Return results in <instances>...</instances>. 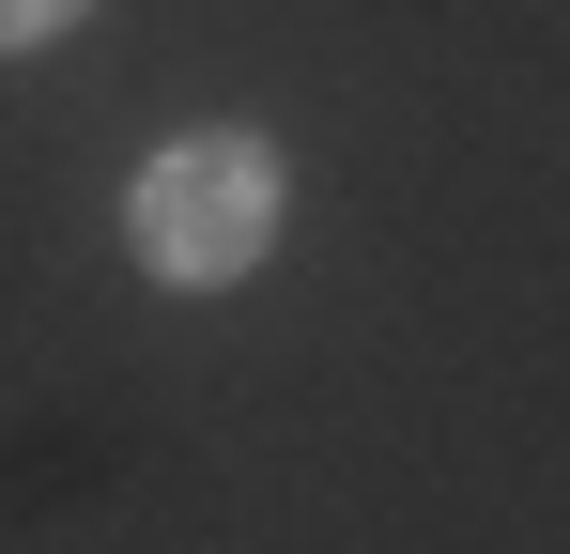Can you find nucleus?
<instances>
[{
	"label": "nucleus",
	"mask_w": 570,
	"mask_h": 554,
	"mask_svg": "<svg viewBox=\"0 0 570 554\" xmlns=\"http://www.w3.org/2000/svg\"><path fill=\"white\" fill-rule=\"evenodd\" d=\"M278 216H293V185H278V139L263 123H186L124 185V247H139L155 293H232V277L278 247Z\"/></svg>",
	"instance_id": "nucleus-1"
},
{
	"label": "nucleus",
	"mask_w": 570,
	"mask_h": 554,
	"mask_svg": "<svg viewBox=\"0 0 570 554\" xmlns=\"http://www.w3.org/2000/svg\"><path fill=\"white\" fill-rule=\"evenodd\" d=\"M78 16H94V0H0V62H16V47H62Z\"/></svg>",
	"instance_id": "nucleus-2"
}]
</instances>
